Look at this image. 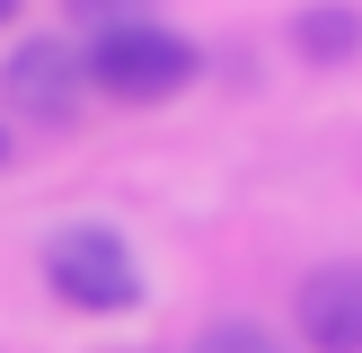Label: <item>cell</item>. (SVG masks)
Returning a JSON list of instances; mask_svg holds the SVG:
<instances>
[{"instance_id":"cell-1","label":"cell","mask_w":362,"mask_h":353,"mask_svg":"<svg viewBox=\"0 0 362 353\" xmlns=\"http://www.w3.org/2000/svg\"><path fill=\"white\" fill-rule=\"evenodd\" d=\"M88 62V88L98 97H124V106H151V97H177V88L204 71V53H194V35L159 27V18H133V27H106L80 44Z\"/></svg>"},{"instance_id":"cell-2","label":"cell","mask_w":362,"mask_h":353,"mask_svg":"<svg viewBox=\"0 0 362 353\" xmlns=\"http://www.w3.org/2000/svg\"><path fill=\"white\" fill-rule=\"evenodd\" d=\"M45 282H53V300H71V309H88V318L141 309V265H133V247H124L106 221L53 229L45 239Z\"/></svg>"},{"instance_id":"cell-3","label":"cell","mask_w":362,"mask_h":353,"mask_svg":"<svg viewBox=\"0 0 362 353\" xmlns=\"http://www.w3.org/2000/svg\"><path fill=\"white\" fill-rule=\"evenodd\" d=\"M80 88H88V62H80V44H71V35H27V44L0 62V97H9L18 115L62 124L71 106H80Z\"/></svg>"},{"instance_id":"cell-4","label":"cell","mask_w":362,"mask_h":353,"mask_svg":"<svg viewBox=\"0 0 362 353\" xmlns=\"http://www.w3.org/2000/svg\"><path fill=\"white\" fill-rule=\"evenodd\" d=\"M292 327L310 353H362V256H336L318 274H300Z\"/></svg>"},{"instance_id":"cell-5","label":"cell","mask_w":362,"mask_h":353,"mask_svg":"<svg viewBox=\"0 0 362 353\" xmlns=\"http://www.w3.org/2000/svg\"><path fill=\"white\" fill-rule=\"evenodd\" d=\"M292 44H300V62H354L362 53V9L354 0H310L292 18Z\"/></svg>"},{"instance_id":"cell-6","label":"cell","mask_w":362,"mask_h":353,"mask_svg":"<svg viewBox=\"0 0 362 353\" xmlns=\"http://www.w3.org/2000/svg\"><path fill=\"white\" fill-rule=\"evenodd\" d=\"M194 353H292V345H283L274 327H257V318H212Z\"/></svg>"},{"instance_id":"cell-7","label":"cell","mask_w":362,"mask_h":353,"mask_svg":"<svg viewBox=\"0 0 362 353\" xmlns=\"http://www.w3.org/2000/svg\"><path fill=\"white\" fill-rule=\"evenodd\" d=\"M141 9H151V0H71V18H80V27H98V35H106V27H133Z\"/></svg>"},{"instance_id":"cell-8","label":"cell","mask_w":362,"mask_h":353,"mask_svg":"<svg viewBox=\"0 0 362 353\" xmlns=\"http://www.w3.org/2000/svg\"><path fill=\"white\" fill-rule=\"evenodd\" d=\"M9 18H18V0H0V27H9Z\"/></svg>"},{"instance_id":"cell-9","label":"cell","mask_w":362,"mask_h":353,"mask_svg":"<svg viewBox=\"0 0 362 353\" xmlns=\"http://www.w3.org/2000/svg\"><path fill=\"white\" fill-rule=\"evenodd\" d=\"M0 159H9V133H0Z\"/></svg>"}]
</instances>
